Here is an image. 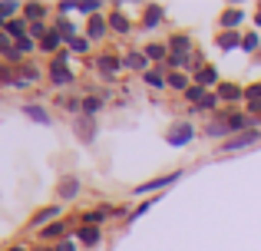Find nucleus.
Wrapping results in <instances>:
<instances>
[{
  "mask_svg": "<svg viewBox=\"0 0 261 251\" xmlns=\"http://www.w3.org/2000/svg\"><path fill=\"white\" fill-rule=\"evenodd\" d=\"M215 93H218V99H222V103H238V99H245V90L238 83H222Z\"/></svg>",
  "mask_w": 261,
  "mask_h": 251,
  "instance_id": "19",
  "label": "nucleus"
},
{
  "mask_svg": "<svg viewBox=\"0 0 261 251\" xmlns=\"http://www.w3.org/2000/svg\"><path fill=\"white\" fill-rule=\"evenodd\" d=\"M192 139H195V126H192V123H175L166 132V142H169V146H189Z\"/></svg>",
  "mask_w": 261,
  "mask_h": 251,
  "instance_id": "4",
  "label": "nucleus"
},
{
  "mask_svg": "<svg viewBox=\"0 0 261 251\" xmlns=\"http://www.w3.org/2000/svg\"><path fill=\"white\" fill-rule=\"evenodd\" d=\"M76 135H80L83 142H93V139H96V119L80 116V119H76Z\"/></svg>",
  "mask_w": 261,
  "mask_h": 251,
  "instance_id": "23",
  "label": "nucleus"
},
{
  "mask_svg": "<svg viewBox=\"0 0 261 251\" xmlns=\"http://www.w3.org/2000/svg\"><path fill=\"white\" fill-rule=\"evenodd\" d=\"M99 109H102V96H83V116L93 119Z\"/></svg>",
  "mask_w": 261,
  "mask_h": 251,
  "instance_id": "30",
  "label": "nucleus"
},
{
  "mask_svg": "<svg viewBox=\"0 0 261 251\" xmlns=\"http://www.w3.org/2000/svg\"><path fill=\"white\" fill-rule=\"evenodd\" d=\"M76 245H83V248H96L102 241V228L99 225H83V228H76Z\"/></svg>",
  "mask_w": 261,
  "mask_h": 251,
  "instance_id": "7",
  "label": "nucleus"
},
{
  "mask_svg": "<svg viewBox=\"0 0 261 251\" xmlns=\"http://www.w3.org/2000/svg\"><path fill=\"white\" fill-rule=\"evenodd\" d=\"M43 17H46V4H40V0L23 4V20L27 23H43Z\"/></svg>",
  "mask_w": 261,
  "mask_h": 251,
  "instance_id": "21",
  "label": "nucleus"
},
{
  "mask_svg": "<svg viewBox=\"0 0 261 251\" xmlns=\"http://www.w3.org/2000/svg\"><path fill=\"white\" fill-rule=\"evenodd\" d=\"M189 76H185V73H169V90H175V93H182V96H185V93H189Z\"/></svg>",
  "mask_w": 261,
  "mask_h": 251,
  "instance_id": "28",
  "label": "nucleus"
},
{
  "mask_svg": "<svg viewBox=\"0 0 261 251\" xmlns=\"http://www.w3.org/2000/svg\"><path fill=\"white\" fill-rule=\"evenodd\" d=\"M80 188H83V185H80L76 175H66V179L57 185V199H60V205H63V202H73V199L80 195Z\"/></svg>",
  "mask_w": 261,
  "mask_h": 251,
  "instance_id": "10",
  "label": "nucleus"
},
{
  "mask_svg": "<svg viewBox=\"0 0 261 251\" xmlns=\"http://www.w3.org/2000/svg\"><path fill=\"white\" fill-rule=\"evenodd\" d=\"M248 116L261 119V99H251V103H248Z\"/></svg>",
  "mask_w": 261,
  "mask_h": 251,
  "instance_id": "42",
  "label": "nucleus"
},
{
  "mask_svg": "<svg viewBox=\"0 0 261 251\" xmlns=\"http://www.w3.org/2000/svg\"><path fill=\"white\" fill-rule=\"evenodd\" d=\"M23 116L33 119V123H40V126H50V113H46L43 106H37V103H27L23 106Z\"/></svg>",
  "mask_w": 261,
  "mask_h": 251,
  "instance_id": "24",
  "label": "nucleus"
},
{
  "mask_svg": "<svg viewBox=\"0 0 261 251\" xmlns=\"http://www.w3.org/2000/svg\"><path fill=\"white\" fill-rule=\"evenodd\" d=\"M99 10H102L99 0H80V4H76V13H89V17H96Z\"/></svg>",
  "mask_w": 261,
  "mask_h": 251,
  "instance_id": "34",
  "label": "nucleus"
},
{
  "mask_svg": "<svg viewBox=\"0 0 261 251\" xmlns=\"http://www.w3.org/2000/svg\"><path fill=\"white\" fill-rule=\"evenodd\" d=\"M122 66H126V70H139L142 76H146L149 70H152V63H149V57L142 50H133V53H126V57H122Z\"/></svg>",
  "mask_w": 261,
  "mask_h": 251,
  "instance_id": "13",
  "label": "nucleus"
},
{
  "mask_svg": "<svg viewBox=\"0 0 261 251\" xmlns=\"http://www.w3.org/2000/svg\"><path fill=\"white\" fill-rule=\"evenodd\" d=\"M89 46H93V40L83 37V33H80V37H73V40H66V50H70V53H80V57H86Z\"/></svg>",
  "mask_w": 261,
  "mask_h": 251,
  "instance_id": "26",
  "label": "nucleus"
},
{
  "mask_svg": "<svg viewBox=\"0 0 261 251\" xmlns=\"http://www.w3.org/2000/svg\"><path fill=\"white\" fill-rule=\"evenodd\" d=\"M40 76H43V73H40V66L30 63V60L17 66V86H30V83H37Z\"/></svg>",
  "mask_w": 261,
  "mask_h": 251,
  "instance_id": "15",
  "label": "nucleus"
},
{
  "mask_svg": "<svg viewBox=\"0 0 261 251\" xmlns=\"http://www.w3.org/2000/svg\"><path fill=\"white\" fill-rule=\"evenodd\" d=\"M57 251H76V238H66V241H60V245H53Z\"/></svg>",
  "mask_w": 261,
  "mask_h": 251,
  "instance_id": "41",
  "label": "nucleus"
},
{
  "mask_svg": "<svg viewBox=\"0 0 261 251\" xmlns=\"http://www.w3.org/2000/svg\"><path fill=\"white\" fill-rule=\"evenodd\" d=\"M7 23H10V20H7L4 13H0V30H7Z\"/></svg>",
  "mask_w": 261,
  "mask_h": 251,
  "instance_id": "44",
  "label": "nucleus"
},
{
  "mask_svg": "<svg viewBox=\"0 0 261 251\" xmlns=\"http://www.w3.org/2000/svg\"><path fill=\"white\" fill-rule=\"evenodd\" d=\"M106 20H109V30H113V33H119V37H129V33H133V20H129L126 13L119 10V7H113Z\"/></svg>",
  "mask_w": 261,
  "mask_h": 251,
  "instance_id": "6",
  "label": "nucleus"
},
{
  "mask_svg": "<svg viewBox=\"0 0 261 251\" xmlns=\"http://www.w3.org/2000/svg\"><path fill=\"white\" fill-rule=\"evenodd\" d=\"M258 43H261V40H258V33H245L242 50H245V53H255V50H258Z\"/></svg>",
  "mask_w": 261,
  "mask_h": 251,
  "instance_id": "38",
  "label": "nucleus"
},
{
  "mask_svg": "<svg viewBox=\"0 0 261 251\" xmlns=\"http://www.w3.org/2000/svg\"><path fill=\"white\" fill-rule=\"evenodd\" d=\"M40 50H46V53L57 57L60 50H66V37H63V33H57V30H50V33H46V40L40 43Z\"/></svg>",
  "mask_w": 261,
  "mask_h": 251,
  "instance_id": "20",
  "label": "nucleus"
},
{
  "mask_svg": "<svg viewBox=\"0 0 261 251\" xmlns=\"http://www.w3.org/2000/svg\"><path fill=\"white\" fill-rule=\"evenodd\" d=\"M255 26H261V7H258V13H255Z\"/></svg>",
  "mask_w": 261,
  "mask_h": 251,
  "instance_id": "45",
  "label": "nucleus"
},
{
  "mask_svg": "<svg viewBox=\"0 0 261 251\" xmlns=\"http://www.w3.org/2000/svg\"><path fill=\"white\" fill-rule=\"evenodd\" d=\"M169 53H172V57H192V37L189 33H172V37H169Z\"/></svg>",
  "mask_w": 261,
  "mask_h": 251,
  "instance_id": "12",
  "label": "nucleus"
},
{
  "mask_svg": "<svg viewBox=\"0 0 261 251\" xmlns=\"http://www.w3.org/2000/svg\"><path fill=\"white\" fill-rule=\"evenodd\" d=\"M7 33H10L13 40H23V37H30V23H27L23 17H13L10 23H7Z\"/></svg>",
  "mask_w": 261,
  "mask_h": 251,
  "instance_id": "25",
  "label": "nucleus"
},
{
  "mask_svg": "<svg viewBox=\"0 0 261 251\" xmlns=\"http://www.w3.org/2000/svg\"><path fill=\"white\" fill-rule=\"evenodd\" d=\"M0 13H4L7 20H13V13H23V4H17V0H0Z\"/></svg>",
  "mask_w": 261,
  "mask_h": 251,
  "instance_id": "32",
  "label": "nucleus"
},
{
  "mask_svg": "<svg viewBox=\"0 0 261 251\" xmlns=\"http://www.w3.org/2000/svg\"><path fill=\"white\" fill-rule=\"evenodd\" d=\"M7 251H27L23 245H13V248H7Z\"/></svg>",
  "mask_w": 261,
  "mask_h": 251,
  "instance_id": "46",
  "label": "nucleus"
},
{
  "mask_svg": "<svg viewBox=\"0 0 261 251\" xmlns=\"http://www.w3.org/2000/svg\"><path fill=\"white\" fill-rule=\"evenodd\" d=\"M57 33H63L66 40H73V37H80V30H76V23L73 20H66V17H57V26H53Z\"/></svg>",
  "mask_w": 261,
  "mask_h": 251,
  "instance_id": "29",
  "label": "nucleus"
},
{
  "mask_svg": "<svg viewBox=\"0 0 261 251\" xmlns=\"http://www.w3.org/2000/svg\"><path fill=\"white\" fill-rule=\"evenodd\" d=\"M53 221H60V202H57V205H46V208H40V212L30 218V228L43 232V228H46V225H53Z\"/></svg>",
  "mask_w": 261,
  "mask_h": 251,
  "instance_id": "5",
  "label": "nucleus"
},
{
  "mask_svg": "<svg viewBox=\"0 0 261 251\" xmlns=\"http://www.w3.org/2000/svg\"><path fill=\"white\" fill-rule=\"evenodd\" d=\"M7 83H17V66L0 63V86H7Z\"/></svg>",
  "mask_w": 261,
  "mask_h": 251,
  "instance_id": "35",
  "label": "nucleus"
},
{
  "mask_svg": "<svg viewBox=\"0 0 261 251\" xmlns=\"http://www.w3.org/2000/svg\"><path fill=\"white\" fill-rule=\"evenodd\" d=\"M37 46H40V43H37V40H30V37H23V40H17V50H20V53H23V57H30V53H33V50H37Z\"/></svg>",
  "mask_w": 261,
  "mask_h": 251,
  "instance_id": "37",
  "label": "nucleus"
},
{
  "mask_svg": "<svg viewBox=\"0 0 261 251\" xmlns=\"http://www.w3.org/2000/svg\"><path fill=\"white\" fill-rule=\"evenodd\" d=\"M242 33L238 30H228V33H218V46H222V50H235V46H242Z\"/></svg>",
  "mask_w": 261,
  "mask_h": 251,
  "instance_id": "27",
  "label": "nucleus"
},
{
  "mask_svg": "<svg viewBox=\"0 0 261 251\" xmlns=\"http://www.w3.org/2000/svg\"><path fill=\"white\" fill-rule=\"evenodd\" d=\"M142 83L152 86V90H169V73L162 70V66H152V70L142 76Z\"/></svg>",
  "mask_w": 261,
  "mask_h": 251,
  "instance_id": "17",
  "label": "nucleus"
},
{
  "mask_svg": "<svg viewBox=\"0 0 261 251\" xmlns=\"http://www.w3.org/2000/svg\"><path fill=\"white\" fill-rule=\"evenodd\" d=\"M182 175H185L182 169H175V172L162 175V179H149V182H142V185H136V195H146V192H159V188H169V185H175Z\"/></svg>",
  "mask_w": 261,
  "mask_h": 251,
  "instance_id": "3",
  "label": "nucleus"
},
{
  "mask_svg": "<svg viewBox=\"0 0 261 251\" xmlns=\"http://www.w3.org/2000/svg\"><path fill=\"white\" fill-rule=\"evenodd\" d=\"M242 20H245V10H242V7H228V10L218 17V26H222V33H228V30H238V26H242Z\"/></svg>",
  "mask_w": 261,
  "mask_h": 251,
  "instance_id": "14",
  "label": "nucleus"
},
{
  "mask_svg": "<svg viewBox=\"0 0 261 251\" xmlns=\"http://www.w3.org/2000/svg\"><path fill=\"white\" fill-rule=\"evenodd\" d=\"M37 251H57V248H53V245H46V248H37Z\"/></svg>",
  "mask_w": 261,
  "mask_h": 251,
  "instance_id": "47",
  "label": "nucleus"
},
{
  "mask_svg": "<svg viewBox=\"0 0 261 251\" xmlns=\"http://www.w3.org/2000/svg\"><path fill=\"white\" fill-rule=\"evenodd\" d=\"M195 83H198V86H205V90H218V86H222V79H218V70H215V66L205 63L202 70L195 73Z\"/></svg>",
  "mask_w": 261,
  "mask_h": 251,
  "instance_id": "16",
  "label": "nucleus"
},
{
  "mask_svg": "<svg viewBox=\"0 0 261 251\" xmlns=\"http://www.w3.org/2000/svg\"><path fill=\"white\" fill-rule=\"evenodd\" d=\"M245 99H261V83H255V86H248V90H245Z\"/></svg>",
  "mask_w": 261,
  "mask_h": 251,
  "instance_id": "40",
  "label": "nucleus"
},
{
  "mask_svg": "<svg viewBox=\"0 0 261 251\" xmlns=\"http://www.w3.org/2000/svg\"><path fill=\"white\" fill-rule=\"evenodd\" d=\"M162 20H166V10H162L159 4H149L146 7V17H142V26H146V30H152V26H159Z\"/></svg>",
  "mask_w": 261,
  "mask_h": 251,
  "instance_id": "22",
  "label": "nucleus"
},
{
  "mask_svg": "<svg viewBox=\"0 0 261 251\" xmlns=\"http://www.w3.org/2000/svg\"><path fill=\"white\" fill-rule=\"evenodd\" d=\"M66 235H70V221H53V225H46L43 232H40V238L43 241H53V245H60V241H66Z\"/></svg>",
  "mask_w": 261,
  "mask_h": 251,
  "instance_id": "9",
  "label": "nucleus"
},
{
  "mask_svg": "<svg viewBox=\"0 0 261 251\" xmlns=\"http://www.w3.org/2000/svg\"><path fill=\"white\" fill-rule=\"evenodd\" d=\"M46 76H50L53 86H70L73 79H76V73L70 70V63H57V60H50V66H46Z\"/></svg>",
  "mask_w": 261,
  "mask_h": 251,
  "instance_id": "2",
  "label": "nucleus"
},
{
  "mask_svg": "<svg viewBox=\"0 0 261 251\" xmlns=\"http://www.w3.org/2000/svg\"><path fill=\"white\" fill-rule=\"evenodd\" d=\"M149 57V63H166L169 57H172V53H169V43H146V50H142Z\"/></svg>",
  "mask_w": 261,
  "mask_h": 251,
  "instance_id": "18",
  "label": "nucleus"
},
{
  "mask_svg": "<svg viewBox=\"0 0 261 251\" xmlns=\"http://www.w3.org/2000/svg\"><path fill=\"white\" fill-rule=\"evenodd\" d=\"M13 46H17V40H13L7 30H0V57H4L7 50H13Z\"/></svg>",
  "mask_w": 261,
  "mask_h": 251,
  "instance_id": "39",
  "label": "nucleus"
},
{
  "mask_svg": "<svg viewBox=\"0 0 261 251\" xmlns=\"http://www.w3.org/2000/svg\"><path fill=\"white\" fill-rule=\"evenodd\" d=\"M205 93H208V90H205V86L192 83V86H189V93H185V99H189L192 106H198V103H202V99H205Z\"/></svg>",
  "mask_w": 261,
  "mask_h": 251,
  "instance_id": "33",
  "label": "nucleus"
},
{
  "mask_svg": "<svg viewBox=\"0 0 261 251\" xmlns=\"http://www.w3.org/2000/svg\"><path fill=\"white\" fill-rule=\"evenodd\" d=\"M93 70L99 73L102 79H116L122 70H126V66H122V60L116 57V53H99V57L93 60Z\"/></svg>",
  "mask_w": 261,
  "mask_h": 251,
  "instance_id": "1",
  "label": "nucleus"
},
{
  "mask_svg": "<svg viewBox=\"0 0 261 251\" xmlns=\"http://www.w3.org/2000/svg\"><path fill=\"white\" fill-rule=\"evenodd\" d=\"M258 139H261V132H258V129H251V132H242V135H235V139H228L222 146V152H242V149L255 146Z\"/></svg>",
  "mask_w": 261,
  "mask_h": 251,
  "instance_id": "8",
  "label": "nucleus"
},
{
  "mask_svg": "<svg viewBox=\"0 0 261 251\" xmlns=\"http://www.w3.org/2000/svg\"><path fill=\"white\" fill-rule=\"evenodd\" d=\"M155 202H159V199H149V202H142V205H136V208H133V212H129V225H133V221H136V218H142V215H146V212H149V208H152V205H155Z\"/></svg>",
  "mask_w": 261,
  "mask_h": 251,
  "instance_id": "36",
  "label": "nucleus"
},
{
  "mask_svg": "<svg viewBox=\"0 0 261 251\" xmlns=\"http://www.w3.org/2000/svg\"><path fill=\"white\" fill-rule=\"evenodd\" d=\"M106 33H109V20L102 17V13H96V17H89V23H86V37L93 40V43H99V40H106Z\"/></svg>",
  "mask_w": 261,
  "mask_h": 251,
  "instance_id": "11",
  "label": "nucleus"
},
{
  "mask_svg": "<svg viewBox=\"0 0 261 251\" xmlns=\"http://www.w3.org/2000/svg\"><path fill=\"white\" fill-rule=\"evenodd\" d=\"M76 10V4H70V0H63V4H60V13H73Z\"/></svg>",
  "mask_w": 261,
  "mask_h": 251,
  "instance_id": "43",
  "label": "nucleus"
},
{
  "mask_svg": "<svg viewBox=\"0 0 261 251\" xmlns=\"http://www.w3.org/2000/svg\"><path fill=\"white\" fill-rule=\"evenodd\" d=\"M218 106H222V99H218V93H215V90H208V93H205V99H202V103L195 106V109H202V113H212V109H218Z\"/></svg>",
  "mask_w": 261,
  "mask_h": 251,
  "instance_id": "31",
  "label": "nucleus"
}]
</instances>
